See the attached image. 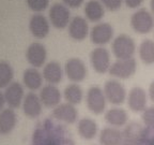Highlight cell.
Here are the masks:
<instances>
[{
	"mask_svg": "<svg viewBox=\"0 0 154 145\" xmlns=\"http://www.w3.org/2000/svg\"><path fill=\"white\" fill-rule=\"evenodd\" d=\"M111 50L117 59H128L133 58L136 52V43L132 37L121 34L113 39Z\"/></svg>",
	"mask_w": 154,
	"mask_h": 145,
	"instance_id": "6da1fadb",
	"label": "cell"
},
{
	"mask_svg": "<svg viewBox=\"0 0 154 145\" xmlns=\"http://www.w3.org/2000/svg\"><path fill=\"white\" fill-rule=\"evenodd\" d=\"M86 103L87 108L91 113L95 115L103 114L105 112L106 104H107L104 90L99 86L90 87L86 95Z\"/></svg>",
	"mask_w": 154,
	"mask_h": 145,
	"instance_id": "7a4b0ae2",
	"label": "cell"
},
{
	"mask_svg": "<svg viewBox=\"0 0 154 145\" xmlns=\"http://www.w3.org/2000/svg\"><path fill=\"white\" fill-rule=\"evenodd\" d=\"M137 71V63L134 57L128 59H117L109 68V74L116 79L126 80L130 79Z\"/></svg>",
	"mask_w": 154,
	"mask_h": 145,
	"instance_id": "3957f363",
	"label": "cell"
},
{
	"mask_svg": "<svg viewBox=\"0 0 154 145\" xmlns=\"http://www.w3.org/2000/svg\"><path fill=\"white\" fill-rule=\"evenodd\" d=\"M131 26L137 34H149L154 27L153 14L146 9L137 10L131 17Z\"/></svg>",
	"mask_w": 154,
	"mask_h": 145,
	"instance_id": "277c9868",
	"label": "cell"
},
{
	"mask_svg": "<svg viewBox=\"0 0 154 145\" xmlns=\"http://www.w3.org/2000/svg\"><path fill=\"white\" fill-rule=\"evenodd\" d=\"M103 90L107 102L113 105H121L128 98L125 87L118 80H108L104 85Z\"/></svg>",
	"mask_w": 154,
	"mask_h": 145,
	"instance_id": "5b68a950",
	"label": "cell"
},
{
	"mask_svg": "<svg viewBox=\"0 0 154 145\" xmlns=\"http://www.w3.org/2000/svg\"><path fill=\"white\" fill-rule=\"evenodd\" d=\"M90 63L95 72L103 74L109 71L111 66L110 54L103 46H97L90 53Z\"/></svg>",
	"mask_w": 154,
	"mask_h": 145,
	"instance_id": "8992f818",
	"label": "cell"
},
{
	"mask_svg": "<svg viewBox=\"0 0 154 145\" xmlns=\"http://www.w3.org/2000/svg\"><path fill=\"white\" fill-rule=\"evenodd\" d=\"M64 73L67 79L73 83L82 82L87 77L88 70L84 61L80 58L73 57L66 60L64 65Z\"/></svg>",
	"mask_w": 154,
	"mask_h": 145,
	"instance_id": "52a82bcc",
	"label": "cell"
},
{
	"mask_svg": "<svg viewBox=\"0 0 154 145\" xmlns=\"http://www.w3.org/2000/svg\"><path fill=\"white\" fill-rule=\"evenodd\" d=\"M128 105L134 113H142L148 106V92L140 86H135L128 94Z\"/></svg>",
	"mask_w": 154,
	"mask_h": 145,
	"instance_id": "ba28073f",
	"label": "cell"
},
{
	"mask_svg": "<svg viewBox=\"0 0 154 145\" xmlns=\"http://www.w3.org/2000/svg\"><path fill=\"white\" fill-rule=\"evenodd\" d=\"M49 21L51 24L57 29H63L69 26L71 22V13L66 5L62 3H55L49 9Z\"/></svg>",
	"mask_w": 154,
	"mask_h": 145,
	"instance_id": "9c48e42d",
	"label": "cell"
},
{
	"mask_svg": "<svg viewBox=\"0 0 154 145\" xmlns=\"http://www.w3.org/2000/svg\"><path fill=\"white\" fill-rule=\"evenodd\" d=\"M90 40L93 44L103 46L113 38V28L109 23H99L90 30Z\"/></svg>",
	"mask_w": 154,
	"mask_h": 145,
	"instance_id": "30bf717a",
	"label": "cell"
},
{
	"mask_svg": "<svg viewBox=\"0 0 154 145\" xmlns=\"http://www.w3.org/2000/svg\"><path fill=\"white\" fill-rule=\"evenodd\" d=\"M5 95V103L11 109H18L23 104L25 98L24 87L20 83L12 82L8 87H5V90L3 92Z\"/></svg>",
	"mask_w": 154,
	"mask_h": 145,
	"instance_id": "8fae6325",
	"label": "cell"
},
{
	"mask_svg": "<svg viewBox=\"0 0 154 145\" xmlns=\"http://www.w3.org/2000/svg\"><path fill=\"white\" fill-rule=\"evenodd\" d=\"M47 58L46 47L40 42H33L26 51V59L33 68H40L45 63Z\"/></svg>",
	"mask_w": 154,
	"mask_h": 145,
	"instance_id": "7c38bea8",
	"label": "cell"
},
{
	"mask_svg": "<svg viewBox=\"0 0 154 145\" xmlns=\"http://www.w3.org/2000/svg\"><path fill=\"white\" fill-rule=\"evenodd\" d=\"M38 97L42 101V104L46 108H56L57 105L61 103V99H62V94H61L60 89L58 88L56 85L48 84L43 86L41 88Z\"/></svg>",
	"mask_w": 154,
	"mask_h": 145,
	"instance_id": "4fadbf2b",
	"label": "cell"
},
{
	"mask_svg": "<svg viewBox=\"0 0 154 145\" xmlns=\"http://www.w3.org/2000/svg\"><path fill=\"white\" fill-rule=\"evenodd\" d=\"M53 117L59 121H63L65 124L72 125L76 123L78 118V112L75 105L67 103H60L53 110Z\"/></svg>",
	"mask_w": 154,
	"mask_h": 145,
	"instance_id": "5bb4252c",
	"label": "cell"
},
{
	"mask_svg": "<svg viewBox=\"0 0 154 145\" xmlns=\"http://www.w3.org/2000/svg\"><path fill=\"white\" fill-rule=\"evenodd\" d=\"M23 112L29 118H36L41 115L43 104L38 95L30 92L25 96L23 101Z\"/></svg>",
	"mask_w": 154,
	"mask_h": 145,
	"instance_id": "9a60e30c",
	"label": "cell"
},
{
	"mask_svg": "<svg viewBox=\"0 0 154 145\" xmlns=\"http://www.w3.org/2000/svg\"><path fill=\"white\" fill-rule=\"evenodd\" d=\"M89 25L86 18L82 16H75L69 24V34L75 41H82L89 34Z\"/></svg>",
	"mask_w": 154,
	"mask_h": 145,
	"instance_id": "2e32d148",
	"label": "cell"
},
{
	"mask_svg": "<svg viewBox=\"0 0 154 145\" xmlns=\"http://www.w3.org/2000/svg\"><path fill=\"white\" fill-rule=\"evenodd\" d=\"M29 30L36 39H44L49 34V22L44 15L34 14L29 21Z\"/></svg>",
	"mask_w": 154,
	"mask_h": 145,
	"instance_id": "e0dca14e",
	"label": "cell"
},
{
	"mask_svg": "<svg viewBox=\"0 0 154 145\" xmlns=\"http://www.w3.org/2000/svg\"><path fill=\"white\" fill-rule=\"evenodd\" d=\"M104 119L110 127L115 128H121L124 127L128 121V114L122 108H111L107 110L104 114Z\"/></svg>",
	"mask_w": 154,
	"mask_h": 145,
	"instance_id": "ac0fdd59",
	"label": "cell"
},
{
	"mask_svg": "<svg viewBox=\"0 0 154 145\" xmlns=\"http://www.w3.org/2000/svg\"><path fill=\"white\" fill-rule=\"evenodd\" d=\"M124 137V133L119 128L109 126L101 130L99 140L101 145H122Z\"/></svg>",
	"mask_w": 154,
	"mask_h": 145,
	"instance_id": "d6986e66",
	"label": "cell"
},
{
	"mask_svg": "<svg viewBox=\"0 0 154 145\" xmlns=\"http://www.w3.org/2000/svg\"><path fill=\"white\" fill-rule=\"evenodd\" d=\"M43 79L51 85H57L62 81V67L58 61H49L43 68Z\"/></svg>",
	"mask_w": 154,
	"mask_h": 145,
	"instance_id": "ffe728a7",
	"label": "cell"
},
{
	"mask_svg": "<svg viewBox=\"0 0 154 145\" xmlns=\"http://www.w3.org/2000/svg\"><path fill=\"white\" fill-rule=\"evenodd\" d=\"M17 124V116L13 109L8 108L0 112V134L11 133Z\"/></svg>",
	"mask_w": 154,
	"mask_h": 145,
	"instance_id": "44dd1931",
	"label": "cell"
},
{
	"mask_svg": "<svg viewBox=\"0 0 154 145\" xmlns=\"http://www.w3.org/2000/svg\"><path fill=\"white\" fill-rule=\"evenodd\" d=\"M99 127L95 121L89 117H84L77 123V132L85 140H92L96 137Z\"/></svg>",
	"mask_w": 154,
	"mask_h": 145,
	"instance_id": "7402d4cb",
	"label": "cell"
},
{
	"mask_svg": "<svg viewBox=\"0 0 154 145\" xmlns=\"http://www.w3.org/2000/svg\"><path fill=\"white\" fill-rule=\"evenodd\" d=\"M43 75L36 68H28L23 74V83L30 90L40 89L43 85Z\"/></svg>",
	"mask_w": 154,
	"mask_h": 145,
	"instance_id": "603a6c76",
	"label": "cell"
},
{
	"mask_svg": "<svg viewBox=\"0 0 154 145\" xmlns=\"http://www.w3.org/2000/svg\"><path fill=\"white\" fill-rule=\"evenodd\" d=\"M84 11L87 18L93 23L100 22L105 14L104 5H102L101 1H97V0H89L85 5Z\"/></svg>",
	"mask_w": 154,
	"mask_h": 145,
	"instance_id": "cb8c5ba5",
	"label": "cell"
},
{
	"mask_svg": "<svg viewBox=\"0 0 154 145\" xmlns=\"http://www.w3.org/2000/svg\"><path fill=\"white\" fill-rule=\"evenodd\" d=\"M63 97H64L65 101L67 103L77 105L84 99V92H82V87L77 83H72V84L67 85L64 88Z\"/></svg>",
	"mask_w": 154,
	"mask_h": 145,
	"instance_id": "d4e9b609",
	"label": "cell"
},
{
	"mask_svg": "<svg viewBox=\"0 0 154 145\" xmlns=\"http://www.w3.org/2000/svg\"><path fill=\"white\" fill-rule=\"evenodd\" d=\"M140 60L144 65H153L154 63V41L151 39H146L140 43L138 48Z\"/></svg>",
	"mask_w": 154,
	"mask_h": 145,
	"instance_id": "484cf974",
	"label": "cell"
},
{
	"mask_svg": "<svg viewBox=\"0 0 154 145\" xmlns=\"http://www.w3.org/2000/svg\"><path fill=\"white\" fill-rule=\"evenodd\" d=\"M14 72L8 61L0 60V88L8 87L12 83Z\"/></svg>",
	"mask_w": 154,
	"mask_h": 145,
	"instance_id": "4316f807",
	"label": "cell"
},
{
	"mask_svg": "<svg viewBox=\"0 0 154 145\" xmlns=\"http://www.w3.org/2000/svg\"><path fill=\"white\" fill-rule=\"evenodd\" d=\"M141 119L144 126L149 128H154V105L148 106L141 113Z\"/></svg>",
	"mask_w": 154,
	"mask_h": 145,
	"instance_id": "83f0119b",
	"label": "cell"
},
{
	"mask_svg": "<svg viewBox=\"0 0 154 145\" xmlns=\"http://www.w3.org/2000/svg\"><path fill=\"white\" fill-rule=\"evenodd\" d=\"M49 5V0H27V5L34 12H42Z\"/></svg>",
	"mask_w": 154,
	"mask_h": 145,
	"instance_id": "f1b7e54d",
	"label": "cell"
},
{
	"mask_svg": "<svg viewBox=\"0 0 154 145\" xmlns=\"http://www.w3.org/2000/svg\"><path fill=\"white\" fill-rule=\"evenodd\" d=\"M101 2L104 5V8L113 12V11H117V10L120 9L123 0H101Z\"/></svg>",
	"mask_w": 154,
	"mask_h": 145,
	"instance_id": "f546056e",
	"label": "cell"
},
{
	"mask_svg": "<svg viewBox=\"0 0 154 145\" xmlns=\"http://www.w3.org/2000/svg\"><path fill=\"white\" fill-rule=\"evenodd\" d=\"M64 5L69 8H78L82 5V3L84 2V0H62Z\"/></svg>",
	"mask_w": 154,
	"mask_h": 145,
	"instance_id": "4dcf8cb0",
	"label": "cell"
},
{
	"mask_svg": "<svg viewBox=\"0 0 154 145\" xmlns=\"http://www.w3.org/2000/svg\"><path fill=\"white\" fill-rule=\"evenodd\" d=\"M124 2L131 9H136V8L141 5V3L143 2V0H124Z\"/></svg>",
	"mask_w": 154,
	"mask_h": 145,
	"instance_id": "1f68e13d",
	"label": "cell"
},
{
	"mask_svg": "<svg viewBox=\"0 0 154 145\" xmlns=\"http://www.w3.org/2000/svg\"><path fill=\"white\" fill-rule=\"evenodd\" d=\"M148 96H149L150 100L154 102V81H152L151 84L149 85V89H148Z\"/></svg>",
	"mask_w": 154,
	"mask_h": 145,
	"instance_id": "d6a6232c",
	"label": "cell"
},
{
	"mask_svg": "<svg viewBox=\"0 0 154 145\" xmlns=\"http://www.w3.org/2000/svg\"><path fill=\"white\" fill-rule=\"evenodd\" d=\"M5 103V95H3V92H1V90H0V112H1L3 110Z\"/></svg>",
	"mask_w": 154,
	"mask_h": 145,
	"instance_id": "836d02e7",
	"label": "cell"
},
{
	"mask_svg": "<svg viewBox=\"0 0 154 145\" xmlns=\"http://www.w3.org/2000/svg\"><path fill=\"white\" fill-rule=\"evenodd\" d=\"M150 5H151V11H152V14L154 15V0H151V1H150Z\"/></svg>",
	"mask_w": 154,
	"mask_h": 145,
	"instance_id": "e575fe53",
	"label": "cell"
},
{
	"mask_svg": "<svg viewBox=\"0 0 154 145\" xmlns=\"http://www.w3.org/2000/svg\"><path fill=\"white\" fill-rule=\"evenodd\" d=\"M94 145H95V144H94Z\"/></svg>",
	"mask_w": 154,
	"mask_h": 145,
	"instance_id": "d590c367",
	"label": "cell"
}]
</instances>
